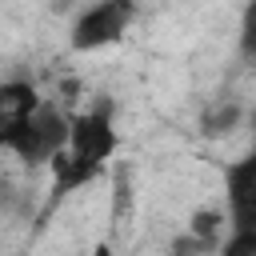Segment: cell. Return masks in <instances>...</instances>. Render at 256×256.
Listing matches in <instances>:
<instances>
[{"instance_id": "1", "label": "cell", "mask_w": 256, "mask_h": 256, "mask_svg": "<svg viewBox=\"0 0 256 256\" xmlns=\"http://www.w3.org/2000/svg\"><path fill=\"white\" fill-rule=\"evenodd\" d=\"M116 148H120V132H116V124H112L108 104L72 116L68 148H64V152L52 160V168H48V172H52V204L64 200V196H72L76 188L92 184V180L104 172V164L116 156Z\"/></svg>"}, {"instance_id": "9", "label": "cell", "mask_w": 256, "mask_h": 256, "mask_svg": "<svg viewBox=\"0 0 256 256\" xmlns=\"http://www.w3.org/2000/svg\"><path fill=\"white\" fill-rule=\"evenodd\" d=\"M204 252H216V248H212L204 236H196L192 228H188L184 236H176V240H172V248H168V256H204Z\"/></svg>"}, {"instance_id": "5", "label": "cell", "mask_w": 256, "mask_h": 256, "mask_svg": "<svg viewBox=\"0 0 256 256\" xmlns=\"http://www.w3.org/2000/svg\"><path fill=\"white\" fill-rule=\"evenodd\" d=\"M40 104L44 100H40V92L28 80H4L0 84V136H8L20 124H28Z\"/></svg>"}, {"instance_id": "7", "label": "cell", "mask_w": 256, "mask_h": 256, "mask_svg": "<svg viewBox=\"0 0 256 256\" xmlns=\"http://www.w3.org/2000/svg\"><path fill=\"white\" fill-rule=\"evenodd\" d=\"M216 256H256V228H232Z\"/></svg>"}, {"instance_id": "3", "label": "cell", "mask_w": 256, "mask_h": 256, "mask_svg": "<svg viewBox=\"0 0 256 256\" xmlns=\"http://www.w3.org/2000/svg\"><path fill=\"white\" fill-rule=\"evenodd\" d=\"M132 20H136V0H96L76 16V24L68 32V44H72V52L108 48V44L124 40Z\"/></svg>"}, {"instance_id": "6", "label": "cell", "mask_w": 256, "mask_h": 256, "mask_svg": "<svg viewBox=\"0 0 256 256\" xmlns=\"http://www.w3.org/2000/svg\"><path fill=\"white\" fill-rule=\"evenodd\" d=\"M240 124V104L232 100V96H224V100H216L204 116H200V128H204V136H224V132H232Z\"/></svg>"}, {"instance_id": "8", "label": "cell", "mask_w": 256, "mask_h": 256, "mask_svg": "<svg viewBox=\"0 0 256 256\" xmlns=\"http://www.w3.org/2000/svg\"><path fill=\"white\" fill-rule=\"evenodd\" d=\"M240 52L256 60V0H248L240 12Z\"/></svg>"}, {"instance_id": "4", "label": "cell", "mask_w": 256, "mask_h": 256, "mask_svg": "<svg viewBox=\"0 0 256 256\" xmlns=\"http://www.w3.org/2000/svg\"><path fill=\"white\" fill-rule=\"evenodd\" d=\"M224 212L232 228H256V148L224 168Z\"/></svg>"}, {"instance_id": "2", "label": "cell", "mask_w": 256, "mask_h": 256, "mask_svg": "<svg viewBox=\"0 0 256 256\" xmlns=\"http://www.w3.org/2000/svg\"><path fill=\"white\" fill-rule=\"evenodd\" d=\"M68 132H72V116H64L56 104H40L28 124L0 136V148L16 152L28 168H52V160L68 148Z\"/></svg>"}]
</instances>
